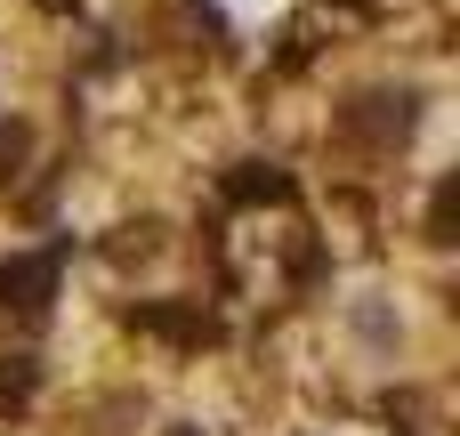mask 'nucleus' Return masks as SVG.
Segmentation results:
<instances>
[{
  "instance_id": "6",
  "label": "nucleus",
  "mask_w": 460,
  "mask_h": 436,
  "mask_svg": "<svg viewBox=\"0 0 460 436\" xmlns=\"http://www.w3.org/2000/svg\"><path fill=\"white\" fill-rule=\"evenodd\" d=\"M429 243H453V178H445L437 202H429Z\"/></svg>"
},
{
  "instance_id": "8",
  "label": "nucleus",
  "mask_w": 460,
  "mask_h": 436,
  "mask_svg": "<svg viewBox=\"0 0 460 436\" xmlns=\"http://www.w3.org/2000/svg\"><path fill=\"white\" fill-rule=\"evenodd\" d=\"M40 8H49V16H65V8H81V0H40Z\"/></svg>"
},
{
  "instance_id": "2",
  "label": "nucleus",
  "mask_w": 460,
  "mask_h": 436,
  "mask_svg": "<svg viewBox=\"0 0 460 436\" xmlns=\"http://www.w3.org/2000/svg\"><path fill=\"white\" fill-rule=\"evenodd\" d=\"M49 299H57V251H24V259H8V267H0V307L40 316Z\"/></svg>"
},
{
  "instance_id": "5",
  "label": "nucleus",
  "mask_w": 460,
  "mask_h": 436,
  "mask_svg": "<svg viewBox=\"0 0 460 436\" xmlns=\"http://www.w3.org/2000/svg\"><path fill=\"white\" fill-rule=\"evenodd\" d=\"M32 388H40V364L32 356H0V413H24Z\"/></svg>"
},
{
  "instance_id": "9",
  "label": "nucleus",
  "mask_w": 460,
  "mask_h": 436,
  "mask_svg": "<svg viewBox=\"0 0 460 436\" xmlns=\"http://www.w3.org/2000/svg\"><path fill=\"white\" fill-rule=\"evenodd\" d=\"M170 436H202V429H170Z\"/></svg>"
},
{
  "instance_id": "1",
  "label": "nucleus",
  "mask_w": 460,
  "mask_h": 436,
  "mask_svg": "<svg viewBox=\"0 0 460 436\" xmlns=\"http://www.w3.org/2000/svg\"><path fill=\"white\" fill-rule=\"evenodd\" d=\"M412 89H364V97H348L340 105V138H356V146H404L412 138Z\"/></svg>"
},
{
  "instance_id": "4",
  "label": "nucleus",
  "mask_w": 460,
  "mask_h": 436,
  "mask_svg": "<svg viewBox=\"0 0 460 436\" xmlns=\"http://www.w3.org/2000/svg\"><path fill=\"white\" fill-rule=\"evenodd\" d=\"M299 186H291V170H275V162H234L226 170V202H291Z\"/></svg>"
},
{
  "instance_id": "3",
  "label": "nucleus",
  "mask_w": 460,
  "mask_h": 436,
  "mask_svg": "<svg viewBox=\"0 0 460 436\" xmlns=\"http://www.w3.org/2000/svg\"><path fill=\"white\" fill-rule=\"evenodd\" d=\"M129 324H137V332H162V340H218V324H210L202 307H162V299H137Z\"/></svg>"
},
{
  "instance_id": "7",
  "label": "nucleus",
  "mask_w": 460,
  "mask_h": 436,
  "mask_svg": "<svg viewBox=\"0 0 460 436\" xmlns=\"http://www.w3.org/2000/svg\"><path fill=\"white\" fill-rule=\"evenodd\" d=\"M24 146H32V138H24V121H8V129H0V186L16 178V162H24Z\"/></svg>"
}]
</instances>
